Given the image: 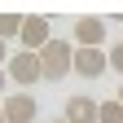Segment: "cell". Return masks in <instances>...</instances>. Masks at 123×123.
Segmentation results:
<instances>
[{
	"label": "cell",
	"instance_id": "5",
	"mask_svg": "<svg viewBox=\"0 0 123 123\" xmlns=\"http://www.w3.org/2000/svg\"><path fill=\"white\" fill-rule=\"evenodd\" d=\"M105 44V18H75V49H101Z\"/></svg>",
	"mask_w": 123,
	"mask_h": 123
},
{
	"label": "cell",
	"instance_id": "11",
	"mask_svg": "<svg viewBox=\"0 0 123 123\" xmlns=\"http://www.w3.org/2000/svg\"><path fill=\"white\" fill-rule=\"evenodd\" d=\"M5 88H9V70L0 66V97H5Z\"/></svg>",
	"mask_w": 123,
	"mask_h": 123
},
{
	"label": "cell",
	"instance_id": "4",
	"mask_svg": "<svg viewBox=\"0 0 123 123\" xmlns=\"http://www.w3.org/2000/svg\"><path fill=\"white\" fill-rule=\"evenodd\" d=\"M105 70H110V53H101V49H75V75L101 79Z\"/></svg>",
	"mask_w": 123,
	"mask_h": 123
},
{
	"label": "cell",
	"instance_id": "1",
	"mask_svg": "<svg viewBox=\"0 0 123 123\" xmlns=\"http://www.w3.org/2000/svg\"><path fill=\"white\" fill-rule=\"evenodd\" d=\"M40 66H44V79H49V84H57V79H66V75L75 70V44L70 40H49V44H44V49H40Z\"/></svg>",
	"mask_w": 123,
	"mask_h": 123
},
{
	"label": "cell",
	"instance_id": "2",
	"mask_svg": "<svg viewBox=\"0 0 123 123\" xmlns=\"http://www.w3.org/2000/svg\"><path fill=\"white\" fill-rule=\"evenodd\" d=\"M5 70H9V84H18L22 92H26L31 84H40V79H44V66H40V53H26V49H18V53H13Z\"/></svg>",
	"mask_w": 123,
	"mask_h": 123
},
{
	"label": "cell",
	"instance_id": "10",
	"mask_svg": "<svg viewBox=\"0 0 123 123\" xmlns=\"http://www.w3.org/2000/svg\"><path fill=\"white\" fill-rule=\"evenodd\" d=\"M110 70H119V75H123V40L110 49Z\"/></svg>",
	"mask_w": 123,
	"mask_h": 123
},
{
	"label": "cell",
	"instance_id": "3",
	"mask_svg": "<svg viewBox=\"0 0 123 123\" xmlns=\"http://www.w3.org/2000/svg\"><path fill=\"white\" fill-rule=\"evenodd\" d=\"M18 40H22V49H26V53H40L44 44L53 40V26H49V18H40V13H31V18L22 22V35H18Z\"/></svg>",
	"mask_w": 123,
	"mask_h": 123
},
{
	"label": "cell",
	"instance_id": "7",
	"mask_svg": "<svg viewBox=\"0 0 123 123\" xmlns=\"http://www.w3.org/2000/svg\"><path fill=\"white\" fill-rule=\"evenodd\" d=\"M62 119H66V123H97L101 119V101H92V97L79 92V97L66 101V114H62Z\"/></svg>",
	"mask_w": 123,
	"mask_h": 123
},
{
	"label": "cell",
	"instance_id": "13",
	"mask_svg": "<svg viewBox=\"0 0 123 123\" xmlns=\"http://www.w3.org/2000/svg\"><path fill=\"white\" fill-rule=\"evenodd\" d=\"M114 97H119V101H123V84H119V92H114Z\"/></svg>",
	"mask_w": 123,
	"mask_h": 123
},
{
	"label": "cell",
	"instance_id": "6",
	"mask_svg": "<svg viewBox=\"0 0 123 123\" xmlns=\"http://www.w3.org/2000/svg\"><path fill=\"white\" fill-rule=\"evenodd\" d=\"M0 105H5V123H31V119H35V110H40L31 92H9Z\"/></svg>",
	"mask_w": 123,
	"mask_h": 123
},
{
	"label": "cell",
	"instance_id": "14",
	"mask_svg": "<svg viewBox=\"0 0 123 123\" xmlns=\"http://www.w3.org/2000/svg\"><path fill=\"white\" fill-rule=\"evenodd\" d=\"M0 123H5V105H0Z\"/></svg>",
	"mask_w": 123,
	"mask_h": 123
},
{
	"label": "cell",
	"instance_id": "8",
	"mask_svg": "<svg viewBox=\"0 0 123 123\" xmlns=\"http://www.w3.org/2000/svg\"><path fill=\"white\" fill-rule=\"evenodd\" d=\"M22 13H0V40H13V35H22Z\"/></svg>",
	"mask_w": 123,
	"mask_h": 123
},
{
	"label": "cell",
	"instance_id": "15",
	"mask_svg": "<svg viewBox=\"0 0 123 123\" xmlns=\"http://www.w3.org/2000/svg\"><path fill=\"white\" fill-rule=\"evenodd\" d=\"M53 123H66V119H53Z\"/></svg>",
	"mask_w": 123,
	"mask_h": 123
},
{
	"label": "cell",
	"instance_id": "12",
	"mask_svg": "<svg viewBox=\"0 0 123 123\" xmlns=\"http://www.w3.org/2000/svg\"><path fill=\"white\" fill-rule=\"evenodd\" d=\"M0 66H9V49H5V40H0Z\"/></svg>",
	"mask_w": 123,
	"mask_h": 123
},
{
	"label": "cell",
	"instance_id": "9",
	"mask_svg": "<svg viewBox=\"0 0 123 123\" xmlns=\"http://www.w3.org/2000/svg\"><path fill=\"white\" fill-rule=\"evenodd\" d=\"M97 123H123V101L110 97V101H101V119Z\"/></svg>",
	"mask_w": 123,
	"mask_h": 123
}]
</instances>
